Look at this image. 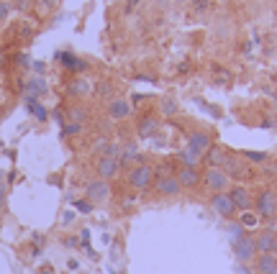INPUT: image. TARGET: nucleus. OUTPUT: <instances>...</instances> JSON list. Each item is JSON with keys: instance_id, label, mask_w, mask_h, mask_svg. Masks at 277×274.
<instances>
[{"instance_id": "nucleus-1", "label": "nucleus", "mask_w": 277, "mask_h": 274, "mask_svg": "<svg viewBox=\"0 0 277 274\" xmlns=\"http://www.w3.org/2000/svg\"><path fill=\"white\" fill-rule=\"evenodd\" d=\"M126 179H129V187H134V190H149L154 185V167L141 162V164L129 169V177Z\"/></svg>"}, {"instance_id": "nucleus-2", "label": "nucleus", "mask_w": 277, "mask_h": 274, "mask_svg": "<svg viewBox=\"0 0 277 274\" xmlns=\"http://www.w3.org/2000/svg\"><path fill=\"white\" fill-rule=\"evenodd\" d=\"M203 185H205L213 195L228 192V190H231V177H228L223 169H218V167H208V169L203 172Z\"/></svg>"}, {"instance_id": "nucleus-3", "label": "nucleus", "mask_w": 277, "mask_h": 274, "mask_svg": "<svg viewBox=\"0 0 277 274\" xmlns=\"http://www.w3.org/2000/svg\"><path fill=\"white\" fill-rule=\"evenodd\" d=\"M154 192L159 197H177L182 192V185H180V179L175 174H167V177H157L154 179Z\"/></svg>"}, {"instance_id": "nucleus-4", "label": "nucleus", "mask_w": 277, "mask_h": 274, "mask_svg": "<svg viewBox=\"0 0 277 274\" xmlns=\"http://www.w3.org/2000/svg\"><path fill=\"white\" fill-rule=\"evenodd\" d=\"M108 197H111V182H105V179H93L85 187V200H90L93 205H100Z\"/></svg>"}, {"instance_id": "nucleus-5", "label": "nucleus", "mask_w": 277, "mask_h": 274, "mask_svg": "<svg viewBox=\"0 0 277 274\" xmlns=\"http://www.w3.org/2000/svg\"><path fill=\"white\" fill-rule=\"evenodd\" d=\"M210 210L216 213L218 218H226V220H231L233 215H236V208H233V202H231L228 192L213 195V197H210Z\"/></svg>"}, {"instance_id": "nucleus-6", "label": "nucleus", "mask_w": 277, "mask_h": 274, "mask_svg": "<svg viewBox=\"0 0 277 274\" xmlns=\"http://www.w3.org/2000/svg\"><path fill=\"white\" fill-rule=\"evenodd\" d=\"M233 251H236L239 264H249V261L257 259V243H254L251 236H244L241 241H236L233 243Z\"/></svg>"}, {"instance_id": "nucleus-7", "label": "nucleus", "mask_w": 277, "mask_h": 274, "mask_svg": "<svg viewBox=\"0 0 277 274\" xmlns=\"http://www.w3.org/2000/svg\"><path fill=\"white\" fill-rule=\"evenodd\" d=\"M254 208H257V215H262V218H272L274 210H277V197H274V192H272V190L259 192L257 200H254Z\"/></svg>"}, {"instance_id": "nucleus-8", "label": "nucleus", "mask_w": 277, "mask_h": 274, "mask_svg": "<svg viewBox=\"0 0 277 274\" xmlns=\"http://www.w3.org/2000/svg\"><path fill=\"white\" fill-rule=\"evenodd\" d=\"M95 172H98V179L111 182V179L118 177V172H121V162H118V159L100 156V159H98V164H95Z\"/></svg>"}, {"instance_id": "nucleus-9", "label": "nucleus", "mask_w": 277, "mask_h": 274, "mask_svg": "<svg viewBox=\"0 0 277 274\" xmlns=\"http://www.w3.org/2000/svg\"><path fill=\"white\" fill-rule=\"evenodd\" d=\"M134 116V108L129 100H123V98H113L108 103V118L111 121H126V118H131Z\"/></svg>"}, {"instance_id": "nucleus-10", "label": "nucleus", "mask_w": 277, "mask_h": 274, "mask_svg": "<svg viewBox=\"0 0 277 274\" xmlns=\"http://www.w3.org/2000/svg\"><path fill=\"white\" fill-rule=\"evenodd\" d=\"M175 177L180 179V185H182V187H190V190L198 187L200 182H203V174H200L198 167H180Z\"/></svg>"}, {"instance_id": "nucleus-11", "label": "nucleus", "mask_w": 277, "mask_h": 274, "mask_svg": "<svg viewBox=\"0 0 277 274\" xmlns=\"http://www.w3.org/2000/svg\"><path fill=\"white\" fill-rule=\"evenodd\" d=\"M210 144H213V141H210V136H208L205 131H195V133L187 136V149L195 151L198 156H203V154L210 149Z\"/></svg>"}, {"instance_id": "nucleus-12", "label": "nucleus", "mask_w": 277, "mask_h": 274, "mask_svg": "<svg viewBox=\"0 0 277 274\" xmlns=\"http://www.w3.org/2000/svg\"><path fill=\"white\" fill-rule=\"evenodd\" d=\"M93 93V82L85 80V77H75L67 82V95L70 98H88Z\"/></svg>"}, {"instance_id": "nucleus-13", "label": "nucleus", "mask_w": 277, "mask_h": 274, "mask_svg": "<svg viewBox=\"0 0 277 274\" xmlns=\"http://www.w3.org/2000/svg\"><path fill=\"white\" fill-rule=\"evenodd\" d=\"M203 159H205V164H208V167H218V169H223L228 154H226V149H223L221 144H210V149L203 154Z\"/></svg>"}, {"instance_id": "nucleus-14", "label": "nucleus", "mask_w": 277, "mask_h": 274, "mask_svg": "<svg viewBox=\"0 0 277 274\" xmlns=\"http://www.w3.org/2000/svg\"><path fill=\"white\" fill-rule=\"evenodd\" d=\"M228 197H231V202H233V208H236V210H249V208H251V195H249V190L241 187V185L231 187V190H228Z\"/></svg>"}, {"instance_id": "nucleus-15", "label": "nucleus", "mask_w": 277, "mask_h": 274, "mask_svg": "<svg viewBox=\"0 0 277 274\" xmlns=\"http://www.w3.org/2000/svg\"><path fill=\"white\" fill-rule=\"evenodd\" d=\"M254 243H257V254H277V236L272 231H262Z\"/></svg>"}, {"instance_id": "nucleus-16", "label": "nucleus", "mask_w": 277, "mask_h": 274, "mask_svg": "<svg viewBox=\"0 0 277 274\" xmlns=\"http://www.w3.org/2000/svg\"><path fill=\"white\" fill-rule=\"evenodd\" d=\"M159 126H162V121H159V118H154V116H144V118H139L136 131H139L141 139H152V136L159 131Z\"/></svg>"}, {"instance_id": "nucleus-17", "label": "nucleus", "mask_w": 277, "mask_h": 274, "mask_svg": "<svg viewBox=\"0 0 277 274\" xmlns=\"http://www.w3.org/2000/svg\"><path fill=\"white\" fill-rule=\"evenodd\" d=\"M57 59H59L62 64H65V70H70V72H75V75H80V72L88 70V62L77 59L72 52H59V54H57Z\"/></svg>"}, {"instance_id": "nucleus-18", "label": "nucleus", "mask_w": 277, "mask_h": 274, "mask_svg": "<svg viewBox=\"0 0 277 274\" xmlns=\"http://www.w3.org/2000/svg\"><path fill=\"white\" fill-rule=\"evenodd\" d=\"M47 93H49V85H47L44 77H31V80H29V85H26V98L39 100V98H44Z\"/></svg>"}, {"instance_id": "nucleus-19", "label": "nucleus", "mask_w": 277, "mask_h": 274, "mask_svg": "<svg viewBox=\"0 0 277 274\" xmlns=\"http://www.w3.org/2000/svg\"><path fill=\"white\" fill-rule=\"evenodd\" d=\"M274 264H277V254H257V259H254V269H257V274H267Z\"/></svg>"}, {"instance_id": "nucleus-20", "label": "nucleus", "mask_w": 277, "mask_h": 274, "mask_svg": "<svg viewBox=\"0 0 277 274\" xmlns=\"http://www.w3.org/2000/svg\"><path fill=\"white\" fill-rule=\"evenodd\" d=\"M177 162H180V167H200L203 156H198L195 151H190V149L185 146L182 151H177Z\"/></svg>"}, {"instance_id": "nucleus-21", "label": "nucleus", "mask_w": 277, "mask_h": 274, "mask_svg": "<svg viewBox=\"0 0 277 274\" xmlns=\"http://www.w3.org/2000/svg\"><path fill=\"white\" fill-rule=\"evenodd\" d=\"M123 164H131V167H136V164H141V151L131 144V146H126L123 151H121V167Z\"/></svg>"}, {"instance_id": "nucleus-22", "label": "nucleus", "mask_w": 277, "mask_h": 274, "mask_svg": "<svg viewBox=\"0 0 277 274\" xmlns=\"http://www.w3.org/2000/svg\"><path fill=\"white\" fill-rule=\"evenodd\" d=\"M26 108H29V113H31V116H34L36 121H41V123H44V121L49 118V113H47V108H44V105H41L39 100H34V98H26Z\"/></svg>"}, {"instance_id": "nucleus-23", "label": "nucleus", "mask_w": 277, "mask_h": 274, "mask_svg": "<svg viewBox=\"0 0 277 274\" xmlns=\"http://www.w3.org/2000/svg\"><path fill=\"white\" fill-rule=\"evenodd\" d=\"M67 116H70L72 123H85V118H88V110H85L82 105H72V108L67 110Z\"/></svg>"}, {"instance_id": "nucleus-24", "label": "nucleus", "mask_w": 277, "mask_h": 274, "mask_svg": "<svg viewBox=\"0 0 277 274\" xmlns=\"http://www.w3.org/2000/svg\"><path fill=\"white\" fill-rule=\"evenodd\" d=\"M159 110H162V116H175L180 108H177V103L172 98H164V100H159Z\"/></svg>"}, {"instance_id": "nucleus-25", "label": "nucleus", "mask_w": 277, "mask_h": 274, "mask_svg": "<svg viewBox=\"0 0 277 274\" xmlns=\"http://www.w3.org/2000/svg\"><path fill=\"white\" fill-rule=\"evenodd\" d=\"M121 146L118 144H103V156H108V159H118L121 162Z\"/></svg>"}, {"instance_id": "nucleus-26", "label": "nucleus", "mask_w": 277, "mask_h": 274, "mask_svg": "<svg viewBox=\"0 0 277 274\" xmlns=\"http://www.w3.org/2000/svg\"><path fill=\"white\" fill-rule=\"evenodd\" d=\"M228 236H231L233 243L241 241V238L246 236V233H244V225H241V223H231V225H228Z\"/></svg>"}, {"instance_id": "nucleus-27", "label": "nucleus", "mask_w": 277, "mask_h": 274, "mask_svg": "<svg viewBox=\"0 0 277 274\" xmlns=\"http://www.w3.org/2000/svg\"><path fill=\"white\" fill-rule=\"evenodd\" d=\"M82 128H85V123H65V126H62V133H65V136H75V133H82Z\"/></svg>"}, {"instance_id": "nucleus-28", "label": "nucleus", "mask_w": 277, "mask_h": 274, "mask_svg": "<svg viewBox=\"0 0 277 274\" xmlns=\"http://www.w3.org/2000/svg\"><path fill=\"white\" fill-rule=\"evenodd\" d=\"M31 3H34L39 11H52V8H57V0H31Z\"/></svg>"}, {"instance_id": "nucleus-29", "label": "nucleus", "mask_w": 277, "mask_h": 274, "mask_svg": "<svg viewBox=\"0 0 277 274\" xmlns=\"http://www.w3.org/2000/svg\"><path fill=\"white\" fill-rule=\"evenodd\" d=\"M75 208H77L80 213H90V210H93V202H90V200H75Z\"/></svg>"}, {"instance_id": "nucleus-30", "label": "nucleus", "mask_w": 277, "mask_h": 274, "mask_svg": "<svg viewBox=\"0 0 277 274\" xmlns=\"http://www.w3.org/2000/svg\"><path fill=\"white\" fill-rule=\"evenodd\" d=\"M111 90H113L111 82H100V85H98V95H100V98H108V95H111Z\"/></svg>"}, {"instance_id": "nucleus-31", "label": "nucleus", "mask_w": 277, "mask_h": 274, "mask_svg": "<svg viewBox=\"0 0 277 274\" xmlns=\"http://www.w3.org/2000/svg\"><path fill=\"white\" fill-rule=\"evenodd\" d=\"M11 6H13V11H29L31 0H11Z\"/></svg>"}, {"instance_id": "nucleus-32", "label": "nucleus", "mask_w": 277, "mask_h": 274, "mask_svg": "<svg viewBox=\"0 0 277 274\" xmlns=\"http://www.w3.org/2000/svg\"><path fill=\"white\" fill-rule=\"evenodd\" d=\"M11 11H13V6H11V3H0V21H8Z\"/></svg>"}, {"instance_id": "nucleus-33", "label": "nucleus", "mask_w": 277, "mask_h": 274, "mask_svg": "<svg viewBox=\"0 0 277 274\" xmlns=\"http://www.w3.org/2000/svg\"><path fill=\"white\" fill-rule=\"evenodd\" d=\"M244 156L254 159V162H264V159H267V154H257V151H244Z\"/></svg>"}, {"instance_id": "nucleus-34", "label": "nucleus", "mask_w": 277, "mask_h": 274, "mask_svg": "<svg viewBox=\"0 0 277 274\" xmlns=\"http://www.w3.org/2000/svg\"><path fill=\"white\" fill-rule=\"evenodd\" d=\"M16 62H18V67H29V64H31V59H29L26 54H18V59H16Z\"/></svg>"}, {"instance_id": "nucleus-35", "label": "nucleus", "mask_w": 277, "mask_h": 274, "mask_svg": "<svg viewBox=\"0 0 277 274\" xmlns=\"http://www.w3.org/2000/svg\"><path fill=\"white\" fill-rule=\"evenodd\" d=\"M244 225H257V215H244Z\"/></svg>"}, {"instance_id": "nucleus-36", "label": "nucleus", "mask_w": 277, "mask_h": 274, "mask_svg": "<svg viewBox=\"0 0 277 274\" xmlns=\"http://www.w3.org/2000/svg\"><path fill=\"white\" fill-rule=\"evenodd\" d=\"M34 70H36L39 75H44V72H47V70H44V62H36V64H34Z\"/></svg>"}, {"instance_id": "nucleus-37", "label": "nucleus", "mask_w": 277, "mask_h": 274, "mask_svg": "<svg viewBox=\"0 0 277 274\" xmlns=\"http://www.w3.org/2000/svg\"><path fill=\"white\" fill-rule=\"evenodd\" d=\"M205 6H208L205 0H195V8H198V11H205Z\"/></svg>"}, {"instance_id": "nucleus-38", "label": "nucleus", "mask_w": 277, "mask_h": 274, "mask_svg": "<svg viewBox=\"0 0 277 274\" xmlns=\"http://www.w3.org/2000/svg\"><path fill=\"white\" fill-rule=\"evenodd\" d=\"M239 274H251V269H249L246 264H241V266H239Z\"/></svg>"}, {"instance_id": "nucleus-39", "label": "nucleus", "mask_w": 277, "mask_h": 274, "mask_svg": "<svg viewBox=\"0 0 277 274\" xmlns=\"http://www.w3.org/2000/svg\"><path fill=\"white\" fill-rule=\"evenodd\" d=\"M0 210H3V187H0ZM0 218H3V213H0Z\"/></svg>"}, {"instance_id": "nucleus-40", "label": "nucleus", "mask_w": 277, "mask_h": 274, "mask_svg": "<svg viewBox=\"0 0 277 274\" xmlns=\"http://www.w3.org/2000/svg\"><path fill=\"white\" fill-rule=\"evenodd\" d=\"M267 274H277V264H274V266H272V269H269Z\"/></svg>"}]
</instances>
